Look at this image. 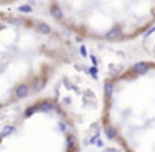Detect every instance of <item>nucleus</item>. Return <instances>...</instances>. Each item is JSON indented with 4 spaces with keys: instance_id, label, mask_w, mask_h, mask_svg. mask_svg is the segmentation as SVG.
I'll use <instances>...</instances> for the list:
<instances>
[{
    "instance_id": "obj_1",
    "label": "nucleus",
    "mask_w": 155,
    "mask_h": 152,
    "mask_svg": "<svg viewBox=\"0 0 155 152\" xmlns=\"http://www.w3.org/2000/svg\"><path fill=\"white\" fill-rule=\"evenodd\" d=\"M75 57L72 40L45 20L0 10V110L42 92Z\"/></svg>"
},
{
    "instance_id": "obj_2",
    "label": "nucleus",
    "mask_w": 155,
    "mask_h": 152,
    "mask_svg": "<svg viewBox=\"0 0 155 152\" xmlns=\"http://www.w3.org/2000/svg\"><path fill=\"white\" fill-rule=\"evenodd\" d=\"M102 127L122 152H155V60L132 64L103 82Z\"/></svg>"
},
{
    "instance_id": "obj_3",
    "label": "nucleus",
    "mask_w": 155,
    "mask_h": 152,
    "mask_svg": "<svg viewBox=\"0 0 155 152\" xmlns=\"http://www.w3.org/2000/svg\"><path fill=\"white\" fill-rule=\"evenodd\" d=\"M67 32L95 42H128L155 25V0H47Z\"/></svg>"
},
{
    "instance_id": "obj_4",
    "label": "nucleus",
    "mask_w": 155,
    "mask_h": 152,
    "mask_svg": "<svg viewBox=\"0 0 155 152\" xmlns=\"http://www.w3.org/2000/svg\"><path fill=\"white\" fill-rule=\"evenodd\" d=\"M0 152H80L77 126L57 97H40L0 120Z\"/></svg>"
},
{
    "instance_id": "obj_5",
    "label": "nucleus",
    "mask_w": 155,
    "mask_h": 152,
    "mask_svg": "<svg viewBox=\"0 0 155 152\" xmlns=\"http://www.w3.org/2000/svg\"><path fill=\"white\" fill-rule=\"evenodd\" d=\"M15 2H19V0H0V7H5V5H12Z\"/></svg>"
}]
</instances>
